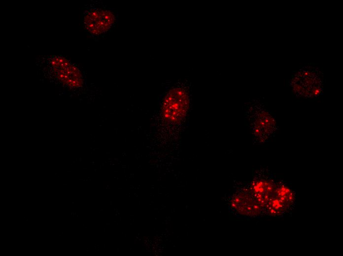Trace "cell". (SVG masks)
<instances>
[{"label":"cell","mask_w":343,"mask_h":256,"mask_svg":"<svg viewBox=\"0 0 343 256\" xmlns=\"http://www.w3.org/2000/svg\"><path fill=\"white\" fill-rule=\"evenodd\" d=\"M189 105L188 92L177 86L172 88L165 95L161 109L164 117L172 122H176L184 117Z\"/></svg>","instance_id":"3"},{"label":"cell","mask_w":343,"mask_h":256,"mask_svg":"<svg viewBox=\"0 0 343 256\" xmlns=\"http://www.w3.org/2000/svg\"><path fill=\"white\" fill-rule=\"evenodd\" d=\"M118 22L117 10L101 1L92 0L82 8L81 26L86 34L94 40L108 35Z\"/></svg>","instance_id":"2"},{"label":"cell","mask_w":343,"mask_h":256,"mask_svg":"<svg viewBox=\"0 0 343 256\" xmlns=\"http://www.w3.org/2000/svg\"><path fill=\"white\" fill-rule=\"evenodd\" d=\"M35 65L49 79L67 90L77 91L85 86V77L81 68L64 56L38 57Z\"/></svg>","instance_id":"1"}]
</instances>
